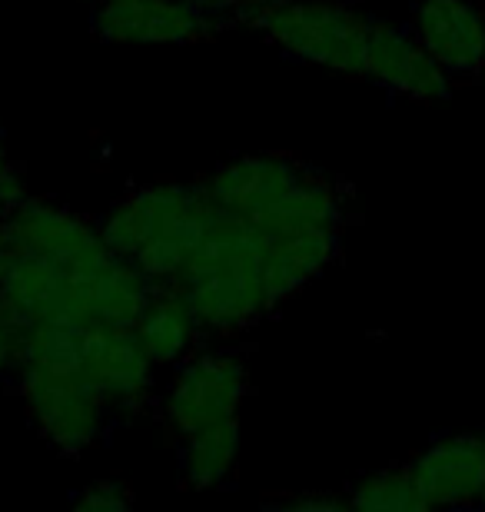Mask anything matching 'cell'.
<instances>
[{
    "label": "cell",
    "instance_id": "cell-1",
    "mask_svg": "<svg viewBox=\"0 0 485 512\" xmlns=\"http://www.w3.org/2000/svg\"><path fill=\"white\" fill-rule=\"evenodd\" d=\"M203 333L233 336L273 313L263 283V233L256 223L213 213L180 280Z\"/></svg>",
    "mask_w": 485,
    "mask_h": 512
},
{
    "label": "cell",
    "instance_id": "cell-2",
    "mask_svg": "<svg viewBox=\"0 0 485 512\" xmlns=\"http://www.w3.org/2000/svg\"><path fill=\"white\" fill-rule=\"evenodd\" d=\"M213 213L200 183L163 180L123 193L100 220V233L107 247L137 263L153 286H173Z\"/></svg>",
    "mask_w": 485,
    "mask_h": 512
},
{
    "label": "cell",
    "instance_id": "cell-3",
    "mask_svg": "<svg viewBox=\"0 0 485 512\" xmlns=\"http://www.w3.org/2000/svg\"><path fill=\"white\" fill-rule=\"evenodd\" d=\"M263 40L286 57L333 70V74L366 80V47L373 17L343 0H266L250 14Z\"/></svg>",
    "mask_w": 485,
    "mask_h": 512
},
{
    "label": "cell",
    "instance_id": "cell-4",
    "mask_svg": "<svg viewBox=\"0 0 485 512\" xmlns=\"http://www.w3.org/2000/svg\"><path fill=\"white\" fill-rule=\"evenodd\" d=\"M14 383L30 423L57 453L80 456L100 443L110 406L77 370L24 363L14 373Z\"/></svg>",
    "mask_w": 485,
    "mask_h": 512
},
{
    "label": "cell",
    "instance_id": "cell-5",
    "mask_svg": "<svg viewBox=\"0 0 485 512\" xmlns=\"http://www.w3.org/2000/svg\"><path fill=\"white\" fill-rule=\"evenodd\" d=\"M250 393V370L236 353H190L173 373L163 416L180 439L240 419Z\"/></svg>",
    "mask_w": 485,
    "mask_h": 512
},
{
    "label": "cell",
    "instance_id": "cell-6",
    "mask_svg": "<svg viewBox=\"0 0 485 512\" xmlns=\"http://www.w3.org/2000/svg\"><path fill=\"white\" fill-rule=\"evenodd\" d=\"M0 243L34 253L64 273H77L113 253L97 220L44 197H27L20 207L0 217Z\"/></svg>",
    "mask_w": 485,
    "mask_h": 512
},
{
    "label": "cell",
    "instance_id": "cell-7",
    "mask_svg": "<svg viewBox=\"0 0 485 512\" xmlns=\"http://www.w3.org/2000/svg\"><path fill=\"white\" fill-rule=\"evenodd\" d=\"M309 170L313 167L293 153H246L220 163L196 183L216 213L263 223L283 207Z\"/></svg>",
    "mask_w": 485,
    "mask_h": 512
},
{
    "label": "cell",
    "instance_id": "cell-8",
    "mask_svg": "<svg viewBox=\"0 0 485 512\" xmlns=\"http://www.w3.org/2000/svg\"><path fill=\"white\" fill-rule=\"evenodd\" d=\"M94 37L103 44L190 47L213 40L223 24L196 0H113L94 4Z\"/></svg>",
    "mask_w": 485,
    "mask_h": 512
},
{
    "label": "cell",
    "instance_id": "cell-9",
    "mask_svg": "<svg viewBox=\"0 0 485 512\" xmlns=\"http://www.w3.org/2000/svg\"><path fill=\"white\" fill-rule=\"evenodd\" d=\"M153 363L133 326L87 323L77 373L107 399L110 413H140L153 396Z\"/></svg>",
    "mask_w": 485,
    "mask_h": 512
},
{
    "label": "cell",
    "instance_id": "cell-10",
    "mask_svg": "<svg viewBox=\"0 0 485 512\" xmlns=\"http://www.w3.org/2000/svg\"><path fill=\"white\" fill-rule=\"evenodd\" d=\"M366 80L409 97L416 104H439L452 94V74L419 44L409 27L373 20L366 47Z\"/></svg>",
    "mask_w": 485,
    "mask_h": 512
},
{
    "label": "cell",
    "instance_id": "cell-11",
    "mask_svg": "<svg viewBox=\"0 0 485 512\" xmlns=\"http://www.w3.org/2000/svg\"><path fill=\"white\" fill-rule=\"evenodd\" d=\"M263 233V283L276 310L306 283L323 276L343 247L339 227H260Z\"/></svg>",
    "mask_w": 485,
    "mask_h": 512
},
{
    "label": "cell",
    "instance_id": "cell-12",
    "mask_svg": "<svg viewBox=\"0 0 485 512\" xmlns=\"http://www.w3.org/2000/svg\"><path fill=\"white\" fill-rule=\"evenodd\" d=\"M70 276V303L80 323L133 326L153 296V280L127 256L107 253L103 260Z\"/></svg>",
    "mask_w": 485,
    "mask_h": 512
},
{
    "label": "cell",
    "instance_id": "cell-13",
    "mask_svg": "<svg viewBox=\"0 0 485 512\" xmlns=\"http://www.w3.org/2000/svg\"><path fill=\"white\" fill-rule=\"evenodd\" d=\"M429 509L479 506L485 489V436L452 433L436 439L409 463Z\"/></svg>",
    "mask_w": 485,
    "mask_h": 512
},
{
    "label": "cell",
    "instance_id": "cell-14",
    "mask_svg": "<svg viewBox=\"0 0 485 512\" xmlns=\"http://www.w3.org/2000/svg\"><path fill=\"white\" fill-rule=\"evenodd\" d=\"M0 303L24 326L80 323L70 303V276L10 243H0Z\"/></svg>",
    "mask_w": 485,
    "mask_h": 512
},
{
    "label": "cell",
    "instance_id": "cell-15",
    "mask_svg": "<svg viewBox=\"0 0 485 512\" xmlns=\"http://www.w3.org/2000/svg\"><path fill=\"white\" fill-rule=\"evenodd\" d=\"M409 30L452 77H472L485 64V7L476 0H416Z\"/></svg>",
    "mask_w": 485,
    "mask_h": 512
},
{
    "label": "cell",
    "instance_id": "cell-16",
    "mask_svg": "<svg viewBox=\"0 0 485 512\" xmlns=\"http://www.w3.org/2000/svg\"><path fill=\"white\" fill-rule=\"evenodd\" d=\"M143 350L150 353V360L157 366L180 363L196 350L200 340V323L190 310L187 296L177 286H157L150 296V303L143 306V313L133 323Z\"/></svg>",
    "mask_w": 485,
    "mask_h": 512
},
{
    "label": "cell",
    "instance_id": "cell-17",
    "mask_svg": "<svg viewBox=\"0 0 485 512\" xmlns=\"http://www.w3.org/2000/svg\"><path fill=\"white\" fill-rule=\"evenodd\" d=\"M180 443V483L196 493L220 489L230 483L240 463V419L193 433Z\"/></svg>",
    "mask_w": 485,
    "mask_h": 512
},
{
    "label": "cell",
    "instance_id": "cell-18",
    "mask_svg": "<svg viewBox=\"0 0 485 512\" xmlns=\"http://www.w3.org/2000/svg\"><path fill=\"white\" fill-rule=\"evenodd\" d=\"M349 506L359 512H426L429 503L409 466L379 469L349 486Z\"/></svg>",
    "mask_w": 485,
    "mask_h": 512
},
{
    "label": "cell",
    "instance_id": "cell-19",
    "mask_svg": "<svg viewBox=\"0 0 485 512\" xmlns=\"http://www.w3.org/2000/svg\"><path fill=\"white\" fill-rule=\"evenodd\" d=\"M133 499L137 496H133L127 479H97V483H90L74 499V506L87 512H117V509H130Z\"/></svg>",
    "mask_w": 485,
    "mask_h": 512
},
{
    "label": "cell",
    "instance_id": "cell-20",
    "mask_svg": "<svg viewBox=\"0 0 485 512\" xmlns=\"http://www.w3.org/2000/svg\"><path fill=\"white\" fill-rule=\"evenodd\" d=\"M24 330L27 326L0 303V376H14L24 356Z\"/></svg>",
    "mask_w": 485,
    "mask_h": 512
},
{
    "label": "cell",
    "instance_id": "cell-21",
    "mask_svg": "<svg viewBox=\"0 0 485 512\" xmlns=\"http://www.w3.org/2000/svg\"><path fill=\"white\" fill-rule=\"evenodd\" d=\"M270 506L280 509H306V512H339V509H353L349 506V493H299V496H280V499H266Z\"/></svg>",
    "mask_w": 485,
    "mask_h": 512
},
{
    "label": "cell",
    "instance_id": "cell-22",
    "mask_svg": "<svg viewBox=\"0 0 485 512\" xmlns=\"http://www.w3.org/2000/svg\"><path fill=\"white\" fill-rule=\"evenodd\" d=\"M10 163V157H7V147H4V133H0V170H4Z\"/></svg>",
    "mask_w": 485,
    "mask_h": 512
},
{
    "label": "cell",
    "instance_id": "cell-23",
    "mask_svg": "<svg viewBox=\"0 0 485 512\" xmlns=\"http://www.w3.org/2000/svg\"><path fill=\"white\" fill-rule=\"evenodd\" d=\"M94 4H113V0H94Z\"/></svg>",
    "mask_w": 485,
    "mask_h": 512
},
{
    "label": "cell",
    "instance_id": "cell-24",
    "mask_svg": "<svg viewBox=\"0 0 485 512\" xmlns=\"http://www.w3.org/2000/svg\"><path fill=\"white\" fill-rule=\"evenodd\" d=\"M479 506H485V489H482V503Z\"/></svg>",
    "mask_w": 485,
    "mask_h": 512
},
{
    "label": "cell",
    "instance_id": "cell-25",
    "mask_svg": "<svg viewBox=\"0 0 485 512\" xmlns=\"http://www.w3.org/2000/svg\"><path fill=\"white\" fill-rule=\"evenodd\" d=\"M482 74H485V64H482Z\"/></svg>",
    "mask_w": 485,
    "mask_h": 512
}]
</instances>
